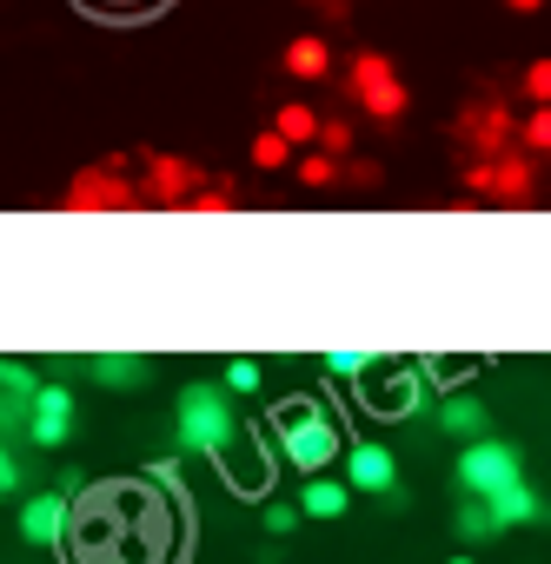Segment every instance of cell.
Returning <instances> with one entry per match:
<instances>
[{
	"mask_svg": "<svg viewBox=\"0 0 551 564\" xmlns=\"http://www.w3.org/2000/svg\"><path fill=\"white\" fill-rule=\"evenodd\" d=\"M280 67L293 80H333V41L326 34H293L287 54H280Z\"/></svg>",
	"mask_w": 551,
	"mask_h": 564,
	"instance_id": "13",
	"label": "cell"
},
{
	"mask_svg": "<svg viewBox=\"0 0 551 564\" xmlns=\"http://www.w3.org/2000/svg\"><path fill=\"white\" fill-rule=\"evenodd\" d=\"M259 524H266L272 538H287V531L300 524V505H266V511H259Z\"/></svg>",
	"mask_w": 551,
	"mask_h": 564,
	"instance_id": "28",
	"label": "cell"
},
{
	"mask_svg": "<svg viewBox=\"0 0 551 564\" xmlns=\"http://www.w3.org/2000/svg\"><path fill=\"white\" fill-rule=\"evenodd\" d=\"M87 372L100 386H140L147 379V359L140 352H100V359H87Z\"/></svg>",
	"mask_w": 551,
	"mask_h": 564,
	"instance_id": "18",
	"label": "cell"
},
{
	"mask_svg": "<svg viewBox=\"0 0 551 564\" xmlns=\"http://www.w3.org/2000/svg\"><path fill=\"white\" fill-rule=\"evenodd\" d=\"M551 0H505V14H544Z\"/></svg>",
	"mask_w": 551,
	"mask_h": 564,
	"instance_id": "33",
	"label": "cell"
},
{
	"mask_svg": "<svg viewBox=\"0 0 551 564\" xmlns=\"http://www.w3.org/2000/svg\"><path fill=\"white\" fill-rule=\"evenodd\" d=\"M320 8H339V0H320Z\"/></svg>",
	"mask_w": 551,
	"mask_h": 564,
	"instance_id": "35",
	"label": "cell"
},
{
	"mask_svg": "<svg viewBox=\"0 0 551 564\" xmlns=\"http://www.w3.org/2000/svg\"><path fill=\"white\" fill-rule=\"evenodd\" d=\"M452 531H458V544H485L498 524H491L485 498H458V511H452Z\"/></svg>",
	"mask_w": 551,
	"mask_h": 564,
	"instance_id": "19",
	"label": "cell"
},
{
	"mask_svg": "<svg viewBox=\"0 0 551 564\" xmlns=\"http://www.w3.org/2000/svg\"><path fill=\"white\" fill-rule=\"evenodd\" d=\"M445 564H478V557H472V551H458V557H445Z\"/></svg>",
	"mask_w": 551,
	"mask_h": 564,
	"instance_id": "34",
	"label": "cell"
},
{
	"mask_svg": "<svg viewBox=\"0 0 551 564\" xmlns=\"http://www.w3.org/2000/svg\"><path fill=\"white\" fill-rule=\"evenodd\" d=\"M74 412H80V405H74V392H67V386H41V392H34V405H28V438H34V445H47V452H54V445H67Z\"/></svg>",
	"mask_w": 551,
	"mask_h": 564,
	"instance_id": "9",
	"label": "cell"
},
{
	"mask_svg": "<svg viewBox=\"0 0 551 564\" xmlns=\"http://www.w3.org/2000/svg\"><path fill=\"white\" fill-rule=\"evenodd\" d=\"M280 452H287V465H300V471H326L333 465V452H339V425H333V412L326 405H313V399H293V405H280Z\"/></svg>",
	"mask_w": 551,
	"mask_h": 564,
	"instance_id": "4",
	"label": "cell"
},
{
	"mask_svg": "<svg viewBox=\"0 0 551 564\" xmlns=\"http://www.w3.org/2000/svg\"><path fill=\"white\" fill-rule=\"evenodd\" d=\"M67 531L80 538V564H166V551H173L166 511L140 485H100L87 498L80 524L67 518Z\"/></svg>",
	"mask_w": 551,
	"mask_h": 564,
	"instance_id": "1",
	"label": "cell"
},
{
	"mask_svg": "<svg viewBox=\"0 0 551 564\" xmlns=\"http://www.w3.org/2000/svg\"><path fill=\"white\" fill-rule=\"evenodd\" d=\"M259 379H266L259 359H233V366H226V392H259Z\"/></svg>",
	"mask_w": 551,
	"mask_h": 564,
	"instance_id": "27",
	"label": "cell"
},
{
	"mask_svg": "<svg viewBox=\"0 0 551 564\" xmlns=\"http://www.w3.org/2000/svg\"><path fill=\"white\" fill-rule=\"evenodd\" d=\"M272 133H280L287 147H313V140H320V113H313L306 100H287L280 113H272Z\"/></svg>",
	"mask_w": 551,
	"mask_h": 564,
	"instance_id": "16",
	"label": "cell"
},
{
	"mask_svg": "<svg viewBox=\"0 0 551 564\" xmlns=\"http://www.w3.org/2000/svg\"><path fill=\"white\" fill-rule=\"evenodd\" d=\"M239 419H233V392L226 386H186L180 405H173V438L180 452H199V458H219L233 445Z\"/></svg>",
	"mask_w": 551,
	"mask_h": 564,
	"instance_id": "2",
	"label": "cell"
},
{
	"mask_svg": "<svg viewBox=\"0 0 551 564\" xmlns=\"http://www.w3.org/2000/svg\"><path fill=\"white\" fill-rule=\"evenodd\" d=\"M293 173H300V186H313V193H326V186H339V180H346L339 153H306V160H300Z\"/></svg>",
	"mask_w": 551,
	"mask_h": 564,
	"instance_id": "21",
	"label": "cell"
},
{
	"mask_svg": "<svg viewBox=\"0 0 551 564\" xmlns=\"http://www.w3.org/2000/svg\"><path fill=\"white\" fill-rule=\"evenodd\" d=\"M432 419H439V432H445V438H458V445H472V438H485V432H491V412H485V399H478V392H445Z\"/></svg>",
	"mask_w": 551,
	"mask_h": 564,
	"instance_id": "11",
	"label": "cell"
},
{
	"mask_svg": "<svg viewBox=\"0 0 551 564\" xmlns=\"http://www.w3.org/2000/svg\"><path fill=\"white\" fill-rule=\"evenodd\" d=\"M518 153L551 160V107H531V113L518 120Z\"/></svg>",
	"mask_w": 551,
	"mask_h": 564,
	"instance_id": "20",
	"label": "cell"
},
{
	"mask_svg": "<svg viewBox=\"0 0 551 564\" xmlns=\"http://www.w3.org/2000/svg\"><path fill=\"white\" fill-rule=\"evenodd\" d=\"M538 186H544V173H538V160L518 153V147L485 153V160L465 166V193H472V199H491V206H531Z\"/></svg>",
	"mask_w": 551,
	"mask_h": 564,
	"instance_id": "5",
	"label": "cell"
},
{
	"mask_svg": "<svg viewBox=\"0 0 551 564\" xmlns=\"http://www.w3.org/2000/svg\"><path fill=\"white\" fill-rule=\"evenodd\" d=\"M525 478V458H518V445H505V438H472V445H458V491L465 498H491V491H505V485H518Z\"/></svg>",
	"mask_w": 551,
	"mask_h": 564,
	"instance_id": "6",
	"label": "cell"
},
{
	"mask_svg": "<svg viewBox=\"0 0 551 564\" xmlns=\"http://www.w3.org/2000/svg\"><path fill=\"white\" fill-rule=\"evenodd\" d=\"M67 518H74V498H67V491H41V498L21 505V538L41 544V551H54V544L67 538Z\"/></svg>",
	"mask_w": 551,
	"mask_h": 564,
	"instance_id": "10",
	"label": "cell"
},
{
	"mask_svg": "<svg viewBox=\"0 0 551 564\" xmlns=\"http://www.w3.org/2000/svg\"><path fill=\"white\" fill-rule=\"evenodd\" d=\"M67 206H133V186L114 173H80V186H67Z\"/></svg>",
	"mask_w": 551,
	"mask_h": 564,
	"instance_id": "15",
	"label": "cell"
},
{
	"mask_svg": "<svg viewBox=\"0 0 551 564\" xmlns=\"http://www.w3.org/2000/svg\"><path fill=\"white\" fill-rule=\"evenodd\" d=\"M320 153H353V127L346 120H320V140H313Z\"/></svg>",
	"mask_w": 551,
	"mask_h": 564,
	"instance_id": "26",
	"label": "cell"
},
{
	"mask_svg": "<svg viewBox=\"0 0 551 564\" xmlns=\"http://www.w3.org/2000/svg\"><path fill=\"white\" fill-rule=\"evenodd\" d=\"M153 485H166V491H180V458H160V465H153Z\"/></svg>",
	"mask_w": 551,
	"mask_h": 564,
	"instance_id": "32",
	"label": "cell"
},
{
	"mask_svg": "<svg viewBox=\"0 0 551 564\" xmlns=\"http://www.w3.org/2000/svg\"><path fill=\"white\" fill-rule=\"evenodd\" d=\"M186 206H206V213H219V206H233V186H199Z\"/></svg>",
	"mask_w": 551,
	"mask_h": 564,
	"instance_id": "31",
	"label": "cell"
},
{
	"mask_svg": "<svg viewBox=\"0 0 551 564\" xmlns=\"http://www.w3.org/2000/svg\"><path fill=\"white\" fill-rule=\"evenodd\" d=\"M94 14H147V8H160V0H87Z\"/></svg>",
	"mask_w": 551,
	"mask_h": 564,
	"instance_id": "30",
	"label": "cell"
},
{
	"mask_svg": "<svg viewBox=\"0 0 551 564\" xmlns=\"http://www.w3.org/2000/svg\"><path fill=\"white\" fill-rule=\"evenodd\" d=\"M199 193V173L186 160H153V199H193Z\"/></svg>",
	"mask_w": 551,
	"mask_h": 564,
	"instance_id": "17",
	"label": "cell"
},
{
	"mask_svg": "<svg viewBox=\"0 0 551 564\" xmlns=\"http://www.w3.org/2000/svg\"><path fill=\"white\" fill-rule=\"evenodd\" d=\"M0 386H8V399H14L21 412H28V405H34V392H41V379H34L21 359H0Z\"/></svg>",
	"mask_w": 551,
	"mask_h": 564,
	"instance_id": "24",
	"label": "cell"
},
{
	"mask_svg": "<svg viewBox=\"0 0 551 564\" xmlns=\"http://www.w3.org/2000/svg\"><path fill=\"white\" fill-rule=\"evenodd\" d=\"M346 491L392 498V491H399V458H392V445H346Z\"/></svg>",
	"mask_w": 551,
	"mask_h": 564,
	"instance_id": "8",
	"label": "cell"
},
{
	"mask_svg": "<svg viewBox=\"0 0 551 564\" xmlns=\"http://www.w3.org/2000/svg\"><path fill=\"white\" fill-rule=\"evenodd\" d=\"M346 505H353V491H346V478H326V471H306V485H300V518H346Z\"/></svg>",
	"mask_w": 551,
	"mask_h": 564,
	"instance_id": "14",
	"label": "cell"
},
{
	"mask_svg": "<svg viewBox=\"0 0 551 564\" xmlns=\"http://www.w3.org/2000/svg\"><path fill=\"white\" fill-rule=\"evenodd\" d=\"M458 147H465L472 160L518 147V120H511V107H505L498 94H491V100H472V107H458Z\"/></svg>",
	"mask_w": 551,
	"mask_h": 564,
	"instance_id": "7",
	"label": "cell"
},
{
	"mask_svg": "<svg viewBox=\"0 0 551 564\" xmlns=\"http://www.w3.org/2000/svg\"><path fill=\"white\" fill-rule=\"evenodd\" d=\"M518 87H525V100H531V107H551V54H544V61H531V67L518 74Z\"/></svg>",
	"mask_w": 551,
	"mask_h": 564,
	"instance_id": "25",
	"label": "cell"
},
{
	"mask_svg": "<svg viewBox=\"0 0 551 564\" xmlns=\"http://www.w3.org/2000/svg\"><path fill=\"white\" fill-rule=\"evenodd\" d=\"M252 166H259V173H287V166H293V147L266 127V133H252Z\"/></svg>",
	"mask_w": 551,
	"mask_h": 564,
	"instance_id": "22",
	"label": "cell"
},
{
	"mask_svg": "<svg viewBox=\"0 0 551 564\" xmlns=\"http://www.w3.org/2000/svg\"><path fill=\"white\" fill-rule=\"evenodd\" d=\"M14 491H21V458L0 445V498H14Z\"/></svg>",
	"mask_w": 551,
	"mask_h": 564,
	"instance_id": "29",
	"label": "cell"
},
{
	"mask_svg": "<svg viewBox=\"0 0 551 564\" xmlns=\"http://www.w3.org/2000/svg\"><path fill=\"white\" fill-rule=\"evenodd\" d=\"M485 511H491V524H498V531L551 518V505H544V498H538V491H531L525 478H518V485H505V491H491V498H485Z\"/></svg>",
	"mask_w": 551,
	"mask_h": 564,
	"instance_id": "12",
	"label": "cell"
},
{
	"mask_svg": "<svg viewBox=\"0 0 551 564\" xmlns=\"http://www.w3.org/2000/svg\"><path fill=\"white\" fill-rule=\"evenodd\" d=\"M346 87H353V107H359L372 127H399V120L412 113L406 74H399L386 54H372V47H359V54L346 61Z\"/></svg>",
	"mask_w": 551,
	"mask_h": 564,
	"instance_id": "3",
	"label": "cell"
},
{
	"mask_svg": "<svg viewBox=\"0 0 551 564\" xmlns=\"http://www.w3.org/2000/svg\"><path fill=\"white\" fill-rule=\"evenodd\" d=\"M372 346H333L326 352V379H359V372H372Z\"/></svg>",
	"mask_w": 551,
	"mask_h": 564,
	"instance_id": "23",
	"label": "cell"
}]
</instances>
